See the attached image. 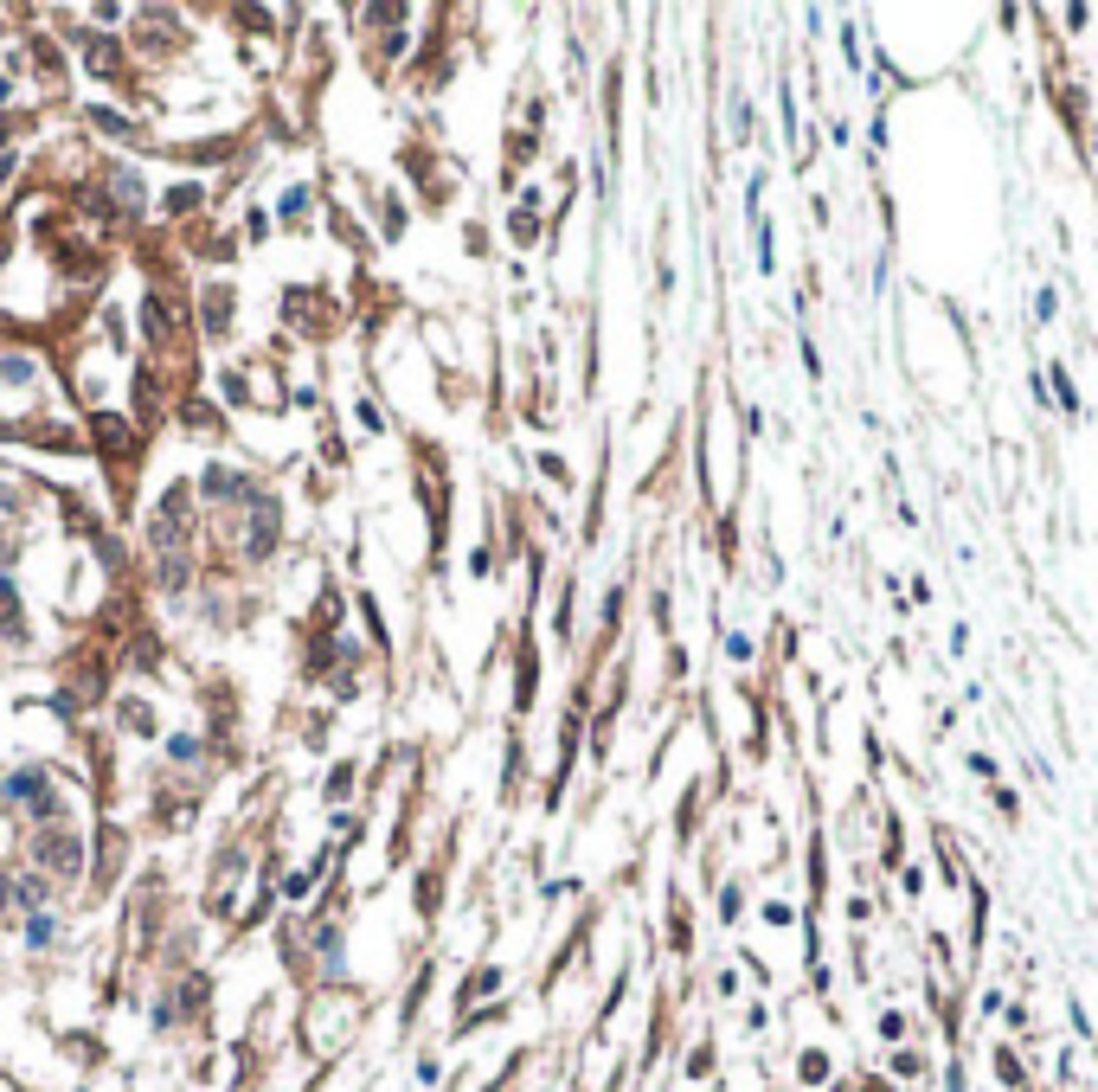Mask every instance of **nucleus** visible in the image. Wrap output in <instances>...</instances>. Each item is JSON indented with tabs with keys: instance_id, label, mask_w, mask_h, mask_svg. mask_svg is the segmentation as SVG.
I'll list each match as a JSON object with an SVG mask.
<instances>
[{
	"instance_id": "nucleus-1",
	"label": "nucleus",
	"mask_w": 1098,
	"mask_h": 1092,
	"mask_svg": "<svg viewBox=\"0 0 1098 1092\" xmlns=\"http://www.w3.org/2000/svg\"><path fill=\"white\" fill-rule=\"evenodd\" d=\"M797 1080H803V1086H829V1054H822V1048H803Z\"/></svg>"
},
{
	"instance_id": "nucleus-2",
	"label": "nucleus",
	"mask_w": 1098,
	"mask_h": 1092,
	"mask_svg": "<svg viewBox=\"0 0 1098 1092\" xmlns=\"http://www.w3.org/2000/svg\"><path fill=\"white\" fill-rule=\"evenodd\" d=\"M996 1080H1002V1086H1015V1092L1028 1086V1080H1022V1060H1015L1008 1048H996Z\"/></svg>"
},
{
	"instance_id": "nucleus-3",
	"label": "nucleus",
	"mask_w": 1098,
	"mask_h": 1092,
	"mask_svg": "<svg viewBox=\"0 0 1098 1092\" xmlns=\"http://www.w3.org/2000/svg\"><path fill=\"white\" fill-rule=\"evenodd\" d=\"M893 1073H899V1080H919L925 1060H919V1054H893Z\"/></svg>"
},
{
	"instance_id": "nucleus-4",
	"label": "nucleus",
	"mask_w": 1098,
	"mask_h": 1092,
	"mask_svg": "<svg viewBox=\"0 0 1098 1092\" xmlns=\"http://www.w3.org/2000/svg\"><path fill=\"white\" fill-rule=\"evenodd\" d=\"M899 1034H905V1016H893V1009H887V1016H881V1041H899Z\"/></svg>"
},
{
	"instance_id": "nucleus-5",
	"label": "nucleus",
	"mask_w": 1098,
	"mask_h": 1092,
	"mask_svg": "<svg viewBox=\"0 0 1098 1092\" xmlns=\"http://www.w3.org/2000/svg\"><path fill=\"white\" fill-rule=\"evenodd\" d=\"M867 1092H893V1086H887V1080H867Z\"/></svg>"
}]
</instances>
